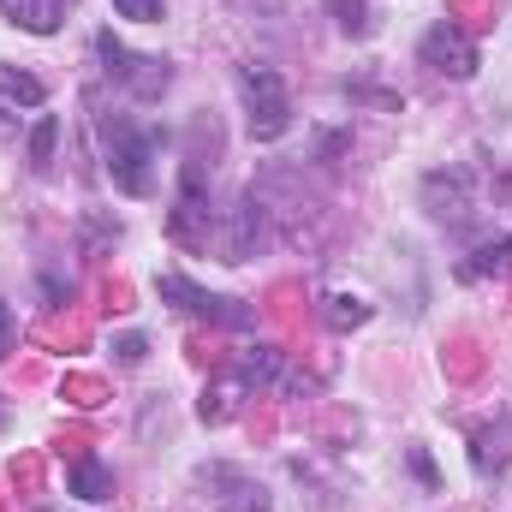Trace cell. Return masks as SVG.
<instances>
[{
    "label": "cell",
    "mask_w": 512,
    "mask_h": 512,
    "mask_svg": "<svg viewBox=\"0 0 512 512\" xmlns=\"http://www.w3.org/2000/svg\"><path fill=\"white\" fill-rule=\"evenodd\" d=\"M96 137H102V161H108V179L126 191V197H155V167H161V131L137 126L131 114H96Z\"/></svg>",
    "instance_id": "1"
},
{
    "label": "cell",
    "mask_w": 512,
    "mask_h": 512,
    "mask_svg": "<svg viewBox=\"0 0 512 512\" xmlns=\"http://www.w3.org/2000/svg\"><path fill=\"white\" fill-rule=\"evenodd\" d=\"M239 108H245V126L256 143H274L280 131L292 126V96H286V78L274 66H239Z\"/></svg>",
    "instance_id": "2"
},
{
    "label": "cell",
    "mask_w": 512,
    "mask_h": 512,
    "mask_svg": "<svg viewBox=\"0 0 512 512\" xmlns=\"http://www.w3.org/2000/svg\"><path fill=\"white\" fill-rule=\"evenodd\" d=\"M155 286H161V298H167L173 310H185V316H197V322H209V328H233V334L256 328V304L227 298V292H203L191 274H161Z\"/></svg>",
    "instance_id": "3"
},
{
    "label": "cell",
    "mask_w": 512,
    "mask_h": 512,
    "mask_svg": "<svg viewBox=\"0 0 512 512\" xmlns=\"http://www.w3.org/2000/svg\"><path fill=\"white\" fill-rule=\"evenodd\" d=\"M96 54H102V72H108L126 96H137V102H155V96L173 84V66H167V60H155V54H131L126 42H114V30L96 36Z\"/></svg>",
    "instance_id": "4"
},
{
    "label": "cell",
    "mask_w": 512,
    "mask_h": 512,
    "mask_svg": "<svg viewBox=\"0 0 512 512\" xmlns=\"http://www.w3.org/2000/svg\"><path fill=\"white\" fill-rule=\"evenodd\" d=\"M417 60L429 66V72H441V78H471L477 72V42L465 36V30H453V24H429L423 30V42H417Z\"/></svg>",
    "instance_id": "5"
},
{
    "label": "cell",
    "mask_w": 512,
    "mask_h": 512,
    "mask_svg": "<svg viewBox=\"0 0 512 512\" xmlns=\"http://www.w3.org/2000/svg\"><path fill=\"white\" fill-rule=\"evenodd\" d=\"M197 483L215 495V512H268V489L239 465H203Z\"/></svg>",
    "instance_id": "6"
},
{
    "label": "cell",
    "mask_w": 512,
    "mask_h": 512,
    "mask_svg": "<svg viewBox=\"0 0 512 512\" xmlns=\"http://www.w3.org/2000/svg\"><path fill=\"white\" fill-rule=\"evenodd\" d=\"M423 209L447 227H465L471 221V173L465 167H441L423 179Z\"/></svg>",
    "instance_id": "7"
},
{
    "label": "cell",
    "mask_w": 512,
    "mask_h": 512,
    "mask_svg": "<svg viewBox=\"0 0 512 512\" xmlns=\"http://www.w3.org/2000/svg\"><path fill=\"white\" fill-rule=\"evenodd\" d=\"M262 245H268V227H262V203H256V197H245V203L233 209L227 233H221V262H251Z\"/></svg>",
    "instance_id": "8"
},
{
    "label": "cell",
    "mask_w": 512,
    "mask_h": 512,
    "mask_svg": "<svg viewBox=\"0 0 512 512\" xmlns=\"http://www.w3.org/2000/svg\"><path fill=\"white\" fill-rule=\"evenodd\" d=\"M66 495H78V501H108V495H114V471H108L96 453H72V465H66Z\"/></svg>",
    "instance_id": "9"
},
{
    "label": "cell",
    "mask_w": 512,
    "mask_h": 512,
    "mask_svg": "<svg viewBox=\"0 0 512 512\" xmlns=\"http://www.w3.org/2000/svg\"><path fill=\"white\" fill-rule=\"evenodd\" d=\"M0 12L12 24H24L30 36H54L60 18H66V0H0Z\"/></svg>",
    "instance_id": "10"
},
{
    "label": "cell",
    "mask_w": 512,
    "mask_h": 512,
    "mask_svg": "<svg viewBox=\"0 0 512 512\" xmlns=\"http://www.w3.org/2000/svg\"><path fill=\"white\" fill-rule=\"evenodd\" d=\"M0 102L6 108H42L48 102V84L30 78V72H18V66H0Z\"/></svg>",
    "instance_id": "11"
},
{
    "label": "cell",
    "mask_w": 512,
    "mask_h": 512,
    "mask_svg": "<svg viewBox=\"0 0 512 512\" xmlns=\"http://www.w3.org/2000/svg\"><path fill=\"white\" fill-rule=\"evenodd\" d=\"M465 280H483V274H512V239H489L483 251H471L459 262Z\"/></svg>",
    "instance_id": "12"
},
{
    "label": "cell",
    "mask_w": 512,
    "mask_h": 512,
    "mask_svg": "<svg viewBox=\"0 0 512 512\" xmlns=\"http://www.w3.org/2000/svg\"><path fill=\"white\" fill-rule=\"evenodd\" d=\"M239 382L245 387H274L280 382V352H274V346H251V352H239Z\"/></svg>",
    "instance_id": "13"
},
{
    "label": "cell",
    "mask_w": 512,
    "mask_h": 512,
    "mask_svg": "<svg viewBox=\"0 0 512 512\" xmlns=\"http://www.w3.org/2000/svg\"><path fill=\"white\" fill-rule=\"evenodd\" d=\"M322 322H328L334 334H346V328H364V322H370V304H364L358 292H334V298H328V310H322Z\"/></svg>",
    "instance_id": "14"
},
{
    "label": "cell",
    "mask_w": 512,
    "mask_h": 512,
    "mask_svg": "<svg viewBox=\"0 0 512 512\" xmlns=\"http://www.w3.org/2000/svg\"><path fill=\"white\" fill-rule=\"evenodd\" d=\"M54 137H60V120L42 114L36 131H30V167H48V161H54Z\"/></svg>",
    "instance_id": "15"
},
{
    "label": "cell",
    "mask_w": 512,
    "mask_h": 512,
    "mask_svg": "<svg viewBox=\"0 0 512 512\" xmlns=\"http://www.w3.org/2000/svg\"><path fill=\"white\" fill-rule=\"evenodd\" d=\"M334 12H340V30L346 36H370V6L364 0H328Z\"/></svg>",
    "instance_id": "16"
},
{
    "label": "cell",
    "mask_w": 512,
    "mask_h": 512,
    "mask_svg": "<svg viewBox=\"0 0 512 512\" xmlns=\"http://www.w3.org/2000/svg\"><path fill=\"white\" fill-rule=\"evenodd\" d=\"M114 12H120V18H131V24H161L167 0H114Z\"/></svg>",
    "instance_id": "17"
},
{
    "label": "cell",
    "mask_w": 512,
    "mask_h": 512,
    "mask_svg": "<svg viewBox=\"0 0 512 512\" xmlns=\"http://www.w3.org/2000/svg\"><path fill=\"white\" fill-rule=\"evenodd\" d=\"M143 352H149L143 334H120V340H114V358H120V364H143Z\"/></svg>",
    "instance_id": "18"
},
{
    "label": "cell",
    "mask_w": 512,
    "mask_h": 512,
    "mask_svg": "<svg viewBox=\"0 0 512 512\" xmlns=\"http://www.w3.org/2000/svg\"><path fill=\"white\" fill-rule=\"evenodd\" d=\"M405 459H411V477H417V483H423V489H435V483H441V477H435V459H429V453H423V447H411V453H405Z\"/></svg>",
    "instance_id": "19"
},
{
    "label": "cell",
    "mask_w": 512,
    "mask_h": 512,
    "mask_svg": "<svg viewBox=\"0 0 512 512\" xmlns=\"http://www.w3.org/2000/svg\"><path fill=\"white\" fill-rule=\"evenodd\" d=\"M6 352H12V310L0 304V358H6Z\"/></svg>",
    "instance_id": "20"
},
{
    "label": "cell",
    "mask_w": 512,
    "mask_h": 512,
    "mask_svg": "<svg viewBox=\"0 0 512 512\" xmlns=\"http://www.w3.org/2000/svg\"><path fill=\"white\" fill-rule=\"evenodd\" d=\"M0 423H6V405H0Z\"/></svg>",
    "instance_id": "21"
}]
</instances>
